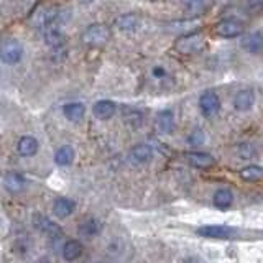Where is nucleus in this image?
Segmentation results:
<instances>
[{
	"label": "nucleus",
	"instance_id": "15",
	"mask_svg": "<svg viewBox=\"0 0 263 263\" xmlns=\"http://www.w3.org/2000/svg\"><path fill=\"white\" fill-rule=\"evenodd\" d=\"M63 114H64V117L68 120L79 122V120H82V117H84L86 107L82 102H69V104H66L63 107Z\"/></svg>",
	"mask_w": 263,
	"mask_h": 263
},
{
	"label": "nucleus",
	"instance_id": "29",
	"mask_svg": "<svg viewBox=\"0 0 263 263\" xmlns=\"http://www.w3.org/2000/svg\"><path fill=\"white\" fill-rule=\"evenodd\" d=\"M36 263H53L51 260H49V258H46V257H43V258H40Z\"/></svg>",
	"mask_w": 263,
	"mask_h": 263
},
{
	"label": "nucleus",
	"instance_id": "12",
	"mask_svg": "<svg viewBox=\"0 0 263 263\" xmlns=\"http://www.w3.org/2000/svg\"><path fill=\"white\" fill-rule=\"evenodd\" d=\"M115 110H117V105L112 101H97L92 107V112L99 120H109L114 117Z\"/></svg>",
	"mask_w": 263,
	"mask_h": 263
},
{
	"label": "nucleus",
	"instance_id": "10",
	"mask_svg": "<svg viewBox=\"0 0 263 263\" xmlns=\"http://www.w3.org/2000/svg\"><path fill=\"white\" fill-rule=\"evenodd\" d=\"M255 102V94L250 89L238 90L237 96L234 97V107L238 112H247L252 109V105Z\"/></svg>",
	"mask_w": 263,
	"mask_h": 263
},
{
	"label": "nucleus",
	"instance_id": "6",
	"mask_svg": "<svg viewBox=\"0 0 263 263\" xmlns=\"http://www.w3.org/2000/svg\"><path fill=\"white\" fill-rule=\"evenodd\" d=\"M199 109L205 117H214L220 109V99L214 90H205L199 99Z\"/></svg>",
	"mask_w": 263,
	"mask_h": 263
},
{
	"label": "nucleus",
	"instance_id": "9",
	"mask_svg": "<svg viewBox=\"0 0 263 263\" xmlns=\"http://www.w3.org/2000/svg\"><path fill=\"white\" fill-rule=\"evenodd\" d=\"M38 140L35 137H22L18 140V143H16V152H18L22 156H25V158H30V156H35L38 153Z\"/></svg>",
	"mask_w": 263,
	"mask_h": 263
},
{
	"label": "nucleus",
	"instance_id": "8",
	"mask_svg": "<svg viewBox=\"0 0 263 263\" xmlns=\"http://www.w3.org/2000/svg\"><path fill=\"white\" fill-rule=\"evenodd\" d=\"M242 48L250 54H258L263 49V35L260 31H250L242 36Z\"/></svg>",
	"mask_w": 263,
	"mask_h": 263
},
{
	"label": "nucleus",
	"instance_id": "11",
	"mask_svg": "<svg viewBox=\"0 0 263 263\" xmlns=\"http://www.w3.org/2000/svg\"><path fill=\"white\" fill-rule=\"evenodd\" d=\"M186 158L189 161V164H193L196 168H201V170H205V168H211L216 160H214V156L209 155V153H204V152H189L186 155Z\"/></svg>",
	"mask_w": 263,
	"mask_h": 263
},
{
	"label": "nucleus",
	"instance_id": "2",
	"mask_svg": "<svg viewBox=\"0 0 263 263\" xmlns=\"http://www.w3.org/2000/svg\"><path fill=\"white\" fill-rule=\"evenodd\" d=\"M204 45L205 40L201 33H191V35L181 36L175 43V49L181 54H194L197 51H201Z\"/></svg>",
	"mask_w": 263,
	"mask_h": 263
},
{
	"label": "nucleus",
	"instance_id": "25",
	"mask_svg": "<svg viewBox=\"0 0 263 263\" xmlns=\"http://www.w3.org/2000/svg\"><path fill=\"white\" fill-rule=\"evenodd\" d=\"M204 140H205L204 132H202L201 128H194V130L191 132V135H189L187 142L191 143L193 146H201V145L204 143Z\"/></svg>",
	"mask_w": 263,
	"mask_h": 263
},
{
	"label": "nucleus",
	"instance_id": "19",
	"mask_svg": "<svg viewBox=\"0 0 263 263\" xmlns=\"http://www.w3.org/2000/svg\"><path fill=\"white\" fill-rule=\"evenodd\" d=\"M152 156H153L152 146L150 145H145V143H140V145L134 146V148H132V152H130V158L134 160V161H137V163H146V161H150Z\"/></svg>",
	"mask_w": 263,
	"mask_h": 263
},
{
	"label": "nucleus",
	"instance_id": "22",
	"mask_svg": "<svg viewBox=\"0 0 263 263\" xmlns=\"http://www.w3.org/2000/svg\"><path fill=\"white\" fill-rule=\"evenodd\" d=\"M99 232H101V224L96 220V219H86L84 222H81L79 226V234L82 237H94L97 235Z\"/></svg>",
	"mask_w": 263,
	"mask_h": 263
},
{
	"label": "nucleus",
	"instance_id": "21",
	"mask_svg": "<svg viewBox=\"0 0 263 263\" xmlns=\"http://www.w3.org/2000/svg\"><path fill=\"white\" fill-rule=\"evenodd\" d=\"M234 201V194L230 189L227 187H220L216 191V194H214V204L217 205V208H229L230 204H232Z\"/></svg>",
	"mask_w": 263,
	"mask_h": 263
},
{
	"label": "nucleus",
	"instance_id": "20",
	"mask_svg": "<svg viewBox=\"0 0 263 263\" xmlns=\"http://www.w3.org/2000/svg\"><path fill=\"white\" fill-rule=\"evenodd\" d=\"M156 127L161 132V134H170L175 127V115H173L171 110H161L156 117Z\"/></svg>",
	"mask_w": 263,
	"mask_h": 263
},
{
	"label": "nucleus",
	"instance_id": "26",
	"mask_svg": "<svg viewBox=\"0 0 263 263\" xmlns=\"http://www.w3.org/2000/svg\"><path fill=\"white\" fill-rule=\"evenodd\" d=\"M238 155H240V158H252V156L255 155V148L249 143H242L238 145Z\"/></svg>",
	"mask_w": 263,
	"mask_h": 263
},
{
	"label": "nucleus",
	"instance_id": "7",
	"mask_svg": "<svg viewBox=\"0 0 263 263\" xmlns=\"http://www.w3.org/2000/svg\"><path fill=\"white\" fill-rule=\"evenodd\" d=\"M237 232L234 227H226V226H204L197 229V235L208 237V238H230Z\"/></svg>",
	"mask_w": 263,
	"mask_h": 263
},
{
	"label": "nucleus",
	"instance_id": "17",
	"mask_svg": "<svg viewBox=\"0 0 263 263\" xmlns=\"http://www.w3.org/2000/svg\"><path fill=\"white\" fill-rule=\"evenodd\" d=\"M115 27H117L120 31H135L140 27V18L135 13L122 15L115 20Z\"/></svg>",
	"mask_w": 263,
	"mask_h": 263
},
{
	"label": "nucleus",
	"instance_id": "27",
	"mask_svg": "<svg viewBox=\"0 0 263 263\" xmlns=\"http://www.w3.org/2000/svg\"><path fill=\"white\" fill-rule=\"evenodd\" d=\"M184 263H204L199 257H189L184 260Z\"/></svg>",
	"mask_w": 263,
	"mask_h": 263
},
{
	"label": "nucleus",
	"instance_id": "18",
	"mask_svg": "<svg viewBox=\"0 0 263 263\" xmlns=\"http://www.w3.org/2000/svg\"><path fill=\"white\" fill-rule=\"evenodd\" d=\"M74 148L71 145H63L61 148H58L56 153H54V161L56 164H60V166H69V164L74 161Z\"/></svg>",
	"mask_w": 263,
	"mask_h": 263
},
{
	"label": "nucleus",
	"instance_id": "5",
	"mask_svg": "<svg viewBox=\"0 0 263 263\" xmlns=\"http://www.w3.org/2000/svg\"><path fill=\"white\" fill-rule=\"evenodd\" d=\"M243 31L242 22H238L235 18H226L216 25V35L220 38H237L240 36Z\"/></svg>",
	"mask_w": 263,
	"mask_h": 263
},
{
	"label": "nucleus",
	"instance_id": "24",
	"mask_svg": "<svg viewBox=\"0 0 263 263\" xmlns=\"http://www.w3.org/2000/svg\"><path fill=\"white\" fill-rule=\"evenodd\" d=\"M205 4H208V0H184L186 10H187L189 13H193V15L202 12V10H204V7H205Z\"/></svg>",
	"mask_w": 263,
	"mask_h": 263
},
{
	"label": "nucleus",
	"instance_id": "4",
	"mask_svg": "<svg viewBox=\"0 0 263 263\" xmlns=\"http://www.w3.org/2000/svg\"><path fill=\"white\" fill-rule=\"evenodd\" d=\"M33 226H35L40 232L46 234L51 238H58V237L63 235L61 227L58 226L56 222H53L51 219H48L46 216H43V214H40V212H36L35 216H33Z\"/></svg>",
	"mask_w": 263,
	"mask_h": 263
},
{
	"label": "nucleus",
	"instance_id": "13",
	"mask_svg": "<svg viewBox=\"0 0 263 263\" xmlns=\"http://www.w3.org/2000/svg\"><path fill=\"white\" fill-rule=\"evenodd\" d=\"M74 209H76V204H74V201L69 199V197H58L53 204V214L60 219L71 216Z\"/></svg>",
	"mask_w": 263,
	"mask_h": 263
},
{
	"label": "nucleus",
	"instance_id": "16",
	"mask_svg": "<svg viewBox=\"0 0 263 263\" xmlns=\"http://www.w3.org/2000/svg\"><path fill=\"white\" fill-rule=\"evenodd\" d=\"M4 186L7 187V191H10L13 194L22 193L25 189V179L18 173H7L4 176Z\"/></svg>",
	"mask_w": 263,
	"mask_h": 263
},
{
	"label": "nucleus",
	"instance_id": "1",
	"mask_svg": "<svg viewBox=\"0 0 263 263\" xmlns=\"http://www.w3.org/2000/svg\"><path fill=\"white\" fill-rule=\"evenodd\" d=\"M23 58V46L18 40L5 38L0 41V61L5 64H16Z\"/></svg>",
	"mask_w": 263,
	"mask_h": 263
},
{
	"label": "nucleus",
	"instance_id": "28",
	"mask_svg": "<svg viewBox=\"0 0 263 263\" xmlns=\"http://www.w3.org/2000/svg\"><path fill=\"white\" fill-rule=\"evenodd\" d=\"M156 76H163L164 74V71H163V68H155V71H153Z\"/></svg>",
	"mask_w": 263,
	"mask_h": 263
},
{
	"label": "nucleus",
	"instance_id": "23",
	"mask_svg": "<svg viewBox=\"0 0 263 263\" xmlns=\"http://www.w3.org/2000/svg\"><path fill=\"white\" fill-rule=\"evenodd\" d=\"M240 178L249 181V183H257V181L263 179V168L260 166H255V164H252V166H247L240 171Z\"/></svg>",
	"mask_w": 263,
	"mask_h": 263
},
{
	"label": "nucleus",
	"instance_id": "14",
	"mask_svg": "<svg viewBox=\"0 0 263 263\" xmlns=\"http://www.w3.org/2000/svg\"><path fill=\"white\" fill-rule=\"evenodd\" d=\"M82 250H84V247H82L79 240H68L63 245L61 253L66 261H74L82 255Z\"/></svg>",
	"mask_w": 263,
	"mask_h": 263
},
{
	"label": "nucleus",
	"instance_id": "3",
	"mask_svg": "<svg viewBox=\"0 0 263 263\" xmlns=\"http://www.w3.org/2000/svg\"><path fill=\"white\" fill-rule=\"evenodd\" d=\"M109 38H110V31L102 23L89 25V27L84 30V33H82V41L90 46H101Z\"/></svg>",
	"mask_w": 263,
	"mask_h": 263
}]
</instances>
